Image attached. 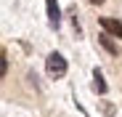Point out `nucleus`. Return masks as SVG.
<instances>
[{
  "label": "nucleus",
  "mask_w": 122,
  "mask_h": 117,
  "mask_svg": "<svg viewBox=\"0 0 122 117\" xmlns=\"http://www.w3.org/2000/svg\"><path fill=\"white\" fill-rule=\"evenodd\" d=\"M45 72H48V77H53V80L64 77L66 74V58L61 56V53H51L45 58Z\"/></svg>",
  "instance_id": "obj_1"
},
{
  "label": "nucleus",
  "mask_w": 122,
  "mask_h": 117,
  "mask_svg": "<svg viewBox=\"0 0 122 117\" xmlns=\"http://www.w3.org/2000/svg\"><path fill=\"white\" fill-rule=\"evenodd\" d=\"M98 24H101V29H104V32H109L112 37H119V40H122V24L117 21V19H112V16H101Z\"/></svg>",
  "instance_id": "obj_2"
},
{
  "label": "nucleus",
  "mask_w": 122,
  "mask_h": 117,
  "mask_svg": "<svg viewBox=\"0 0 122 117\" xmlns=\"http://www.w3.org/2000/svg\"><path fill=\"white\" fill-rule=\"evenodd\" d=\"M45 8H48V21H51V27L56 29V27L61 24V11H58V3H56V0H45Z\"/></svg>",
  "instance_id": "obj_3"
},
{
  "label": "nucleus",
  "mask_w": 122,
  "mask_h": 117,
  "mask_svg": "<svg viewBox=\"0 0 122 117\" xmlns=\"http://www.w3.org/2000/svg\"><path fill=\"white\" fill-rule=\"evenodd\" d=\"M98 43H101V45H104V48H106V51H109L112 56H114V53L119 51V48H117V43L112 40V35H109V32H104V35H101V37H98Z\"/></svg>",
  "instance_id": "obj_4"
},
{
  "label": "nucleus",
  "mask_w": 122,
  "mask_h": 117,
  "mask_svg": "<svg viewBox=\"0 0 122 117\" xmlns=\"http://www.w3.org/2000/svg\"><path fill=\"white\" fill-rule=\"evenodd\" d=\"M93 90H96V93H101V96L106 93V83H104V77H101V72H98V69L93 72Z\"/></svg>",
  "instance_id": "obj_5"
},
{
  "label": "nucleus",
  "mask_w": 122,
  "mask_h": 117,
  "mask_svg": "<svg viewBox=\"0 0 122 117\" xmlns=\"http://www.w3.org/2000/svg\"><path fill=\"white\" fill-rule=\"evenodd\" d=\"M5 69H8V61H5V56H3V58H0V74H3V77H5Z\"/></svg>",
  "instance_id": "obj_6"
},
{
  "label": "nucleus",
  "mask_w": 122,
  "mask_h": 117,
  "mask_svg": "<svg viewBox=\"0 0 122 117\" xmlns=\"http://www.w3.org/2000/svg\"><path fill=\"white\" fill-rule=\"evenodd\" d=\"M90 5H101V3H106V0H88Z\"/></svg>",
  "instance_id": "obj_7"
}]
</instances>
